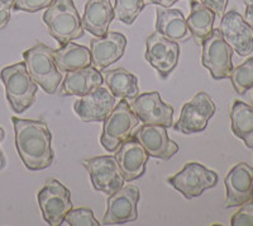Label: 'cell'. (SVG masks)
I'll return each mask as SVG.
<instances>
[{
  "label": "cell",
  "mask_w": 253,
  "mask_h": 226,
  "mask_svg": "<svg viewBox=\"0 0 253 226\" xmlns=\"http://www.w3.org/2000/svg\"><path fill=\"white\" fill-rule=\"evenodd\" d=\"M252 182L253 168L247 163H238L230 169L225 177V209L242 206L243 203L252 200Z\"/></svg>",
  "instance_id": "obj_17"
},
{
  "label": "cell",
  "mask_w": 253,
  "mask_h": 226,
  "mask_svg": "<svg viewBox=\"0 0 253 226\" xmlns=\"http://www.w3.org/2000/svg\"><path fill=\"white\" fill-rule=\"evenodd\" d=\"M202 46V62L209 70L213 79L221 80L229 78L233 70V49L227 44L220 29H213Z\"/></svg>",
  "instance_id": "obj_8"
},
{
  "label": "cell",
  "mask_w": 253,
  "mask_h": 226,
  "mask_svg": "<svg viewBox=\"0 0 253 226\" xmlns=\"http://www.w3.org/2000/svg\"><path fill=\"white\" fill-rule=\"evenodd\" d=\"M15 132V146L20 159L29 170H43L53 162L52 135L43 121L12 117Z\"/></svg>",
  "instance_id": "obj_1"
},
{
  "label": "cell",
  "mask_w": 253,
  "mask_h": 226,
  "mask_svg": "<svg viewBox=\"0 0 253 226\" xmlns=\"http://www.w3.org/2000/svg\"><path fill=\"white\" fill-rule=\"evenodd\" d=\"M232 226H253V201L243 203L239 211L230 219Z\"/></svg>",
  "instance_id": "obj_30"
},
{
  "label": "cell",
  "mask_w": 253,
  "mask_h": 226,
  "mask_svg": "<svg viewBox=\"0 0 253 226\" xmlns=\"http://www.w3.org/2000/svg\"><path fill=\"white\" fill-rule=\"evenodd\" d=\"M236 92L241 96L253 88V57L246 60L243 64L234 67L229 75Z\"/></svg>",
  "instance_id": "obj_27"
},
{
  "label": "cell",
  "mask_w": 253,
  "mask_h": 226,
  "mask_svg": "<svg viewBox=\"0 0 253 226\" xmlns=\"http://www.w3.org/2000/svg\"><path fill=\"white\" fill-rule=\"evenodd\" d=\"M215 15L211 9L198 0H190V14L186 24L196 45H202L213 32Z\"/></svg>",
  "instance_id": "obj_23"
},
{
  "label": "cell",
  "mask_w": 253,
  "mask_h": 226,
  "mask_svg": "<svg viewBox=\"0 0 253 226\" xmlns=\"http://www.w3.org/2000/svg\"><path fill=\"white\" fill-rule=\"evenodd\" d=\"M146 60L157 70L161 78H167L173 71L180 58V46L156 31L146 40Z\"/></svg>",
  "instance_id": "obj_11"
},
{
  "label": "cell",
  "mask_w": 253,
  "mask_h": 226,
  "mask_svg": "<svg viewBox=\"0 0 253 226\" xmlns=\"http://www.w3.org/2000/svg\"><path fill=\"white\" fill-rule=\"evenodd\" d=\"M114 158L126 182L138 179L146 171L148 154L133 135L119 146Z\"/></svg>",
  "instance_id": "obj_18"
},
{
  "label": "cell",
  "mask_w": 253,
  "mask_h": 226,
  "mask_svg": "<svg viewBox=\"0 0 253 226\" xmlns=\"http://www.w3.org/2000/svg\"><path fill=\"white\" fill-rule=\"evenodd\" d=\"M126 46V36L118 32L108 31L107 35L92 38L90 41L91 64L98 70L107 69L123 56Z\"/></svg>",
  "instance_id": "obj_19"
},
{
  "label": "cell",
  "mask_w": 253,
  "mask_h": 226,
  "mask_svg": "<svg viewBox=\"0 0 253 226\" xmlns=\"http://www.w3.org/2000/svg\"><path fill=\"white\" fill-rule=\"evenodd\" d=\"M115 106V97L108 88L98 87L75 102L74 110L83 122H101Z\"/></svg>",
  "instance_id": "obj_14"
},
{
  "label": "cell",
  "mask_w": 253,
  "mask_h": 226,
  "mask_svg": "<svg viewBox=\"0 0 253 226\" xmlns=\"http://www.w3.org/2000/svg\"><path fill=\"white\" fill-rule=\"evenodd\" d=\"M156 31L175 42H185L191 38L186 19L178 9L158 8L156 10Z\"/></svg>",
  "instance_id": "obj_22"
},
{
  "label": "cell",
  "mask_w": 253,
  "mask_h": 226,
  "mask_svg": "<svg viewBox=\"0 0 253 226\" xmlns=\"http://www.w3.org/2000/svg\"><path fill=\"white\" fill-rule=\"evenodd\" d=\"M246 4V13H245V20L246 23L251 27L253 31V0H245Z\"/></svg>",
  "instance_id": "obj_34"
},
{
  "label": "cell",
  "mask_w": 253,
  "mask_h": 226,
  "mask_svg": "<svg viewBox=\"0 0 253 226\" xmlns=\"http://www.w3.org/2000/svg\"><path fill=\"white\" fill-rule=\"evenodd\" d=\"M214 113L215 105L213 99L205 92H199L182 107L180 118L173 128L185 135L202 132L207 128L208 122L214 116Z\"/></svg>",
  "instance_id": "obj_10"
},
{
  "label": "cell",
  "mask_w": 253,
  "mask_h": 226,
  "mask_svg": "<svg viewBox=\"0 0 253 226\" xmlns=\"http://www.w3.org/2000/svg\"><path fill=\"white\" fill-rule=\"evenodd\" d=\"M232 131L243 140L246 146L253 149V107L241 101H234L230 110Z\"/></svg>",
  "instance_id": "obj_26"
},
{
  "label": "cell",
  "mask_w": 253,
  "mask_h": 226,
  "mask_svg": "<svg viewBox=\"0 0 253 226\" xmlns=\"http://www.w3.org/2000/svg\"><path fill=\"white\" fill-rule=\"evenodd\" d=\"M113 19L114 9L110 0H87L81 23L84 31H87L95 37H101L108 33Z\"/></svg>",
  "instance_id": "obj_20"
},
{
  "label": "cell",
  "mask_w": 253,
  "mask_h": 226,
  "mask_svg": "<svg viewBox=\"0 0 253 226\" xmlns=\"http://www.w3.org/2000/svg\"><path fill=\"white\" fill-rule=\"evenodd\" d=\"M55 50L44 44H37L23 53L27 70L33 80L48 94L57 92L62 74L55 62Z\"/></svg>",
  "instance_id": "obj_4"
},
{
  "label": "cell",
  "mask_w": 253,
  "mask_h": 226,
  "mask_svg": "<svg viewBox=\"0 0 253 226\" xmlns=\"http://www.w3.org/2000/svg\"><path fill=\"white\" fill-rule=\"evenodd\" d=\"M14 0H0V29L5 28L10 20V10Z\"/></svg>",
  "instance_id": "obj_32"
},
{
  "label": "cell",
  "mask_w": 253,
  "mask_h": 226,
  "mask_svg": "<svg viewBox=\"0 0 253 226\" xmlns=\"http://www.w3.org/2000/svg\"><path fill=\"white\" fill-rule=\"evenodd\" d=\"M141 142L148 157L169 160L178 153V145L169 137L167 127L160 125H143L133 133Z\"/></svg>",
  "instance_id": "obj_16"
},
{
  "label": "cell",
  "mask_w": 253,
  "mask_h": 226,
  "mask_svg": "<svg viewBox=\"0 0 253 226\" xmlns=\"http://www.w3.org/2000/svg\"><path fill=\"white\" fill-rule=\"evenodd\" d=\"M252 201H253V182H252Z\"/></svg>",
  "instance_id": "obj_37"
},
{
  "label": "cell",
  "mask_w": 253,
  "mask_h": 226,
  "mask_svg": "<svg viewBox=\"0 0 253 226\" xmlns=\"http://www.w3.org/2000/svg\"><path fill=\"white\" fill-rule=\"evenodd\" d=\"M37 198L44 220L51 226L62 225L67 212L72 209L70 189L60 180L48 179L38 192Z\"/></svg>",
  "instance_id": "obj_7"
},
{
  "label": "cell",
  "mask_w": 253,
  "mask_h": 226,
  "mask_svg": "<svg viewBox=\"0 0 253 226\" xmlns=\"http://www.w3.org/2000/svg\"><path fill=\"white\" fill-rule=\"evenodd\" d=\"M83 166L90 174L92 186L96 191L112 194L122 188L126 182L114 157H96L83 160Z\"/></svg>",
  "instance_id": "obj_12"
},
{
  "label": "cell",
  "mask_w": 253,
  "mask_h": 226,
  "mask_svg": "<svg viewBox=\"0 0 253 226\" xmlns=\"http://www.w3.org/2000/svg\"><path fill=\"white\" fill-rule=\"evenodd\" d=\"M103 79L115 98L134 99L139 96L138 79L123 67L105 70L103 73Z\"/></svg>",
  "instance_id": "obj_24"
},
{
  "label": "cell",
  "mask_w": 253,
  "mask_h": 226,
  "mask_svg": "<svg viewBox=\"0 0 253 226\" xmlns=\"http://www.w3.org/2000/svg\"><path fill=\"white\" fill-rule=\"evenodd\" d=\"M104 83L100 71L94 66L67 71L66 78L62 81L61 94L66 96L83 97L90 93L92 89L100 87Z\"/></svg>",
  "instance_id": "obj_21"
},
{
  "label": "cell",
  "mask_w": 253,
  "mask_h": 226,
  "mask_svg": "<svg viewBox=\"0 0 253 226\" xmlns=\"http://www.w3.org/2000/svg\"><path fill=\"white\" fill-rule=\"evenodd\" d=\"M199 1L211 9L216 15H221V17L224 14L228 4V0H199Z\"/></svg>",
  "instance_id": "obj_33"
},
{
  "label": "cell",
  "mask_w": 253,
  "mask_h": 226,
  "mask_svg": "<svg viewBox=\"0 0 253 226\" xmlns=\"http://www.w3.org/2000/svg\"><path fill=\"white\" fill-rule=\"evenodd\" d=\"M126 99H122L118 106L113 108L109 116L104 119L100 142L109 153H115L126 140L129 139L139 123Z\"/></svg>",
  "instance_id": "obj_5"
},
{
  "label": "cell",
  "mask_w": 253,
  "mask_h": 226,
  "mask_svg": "<svg viewBox=\"0 0 253 226\" xmlns=\"http://www.w3.org/2000/svg\"><path fill=\"white\" fill-rule=\"evenodd\" d=\"M65 223L70 226H98L99 221L95 219L94 212L90 209H76L67 212Z\"/></svg>",
  "instance_id": "obj_29"
},
{
  "label": "cell",
  "mask_w": 253,
  "mask_h": 226,
  "mask_svg": "<svg viewBox=\"0 0 253 226\" xmlns=\"http://www.w3.org/2000/svg\"><path fill=\"white\" fill-rule=\"evenodd\" d=\"M220 32L233 51L248 56L253 51V31L237 10H229L221 17Z\"/></svg>",
  "instance_id": "obj_15"
},
{
  "label": "cell",
  "mask_w": 253,
  "mask_h": 226,
  "mask_svg": "<svg viewBox=\"0 0 253 226\" xmlns=\"http://www.w3.org/2000/svg\"><path fill=\"white\" fill-rule=\"evenodd\" d=\"M144 8L143 0H115L114 18L124 24H132Z\"/></svg>",
  "instance_id": "obj_28"
},
{
  "label": "cell",
  "mask_w": 253,
  "mask_h": 226,
  "mask_svg": "<svg viewBox=\"0 0 253 226\" xmlns=\"http://www.w3.org/2000/svg\"><path fill=\"white\" fill-rule=\"evenodd\" d=\"M141 192L137 186L122 187L107 198V211L103 225H122L138 219V202Z\"/></svg>",
  "instance_id": "obj_9"
},
{
  "label": "cell",
  "mask_w": 253,
  "mask_h": 226,
  "mask_svg": "<svg viewBox=\"0 0 253 226\" xmlns=\"http://www.w3.org/2000/svg\"><path fill=\"white\" fill-rule=\"evenodd\" d=\"M55 62L60 71H71V70L83 69L91 65V54L90 50L81 45L67 42L60 49L55 50Z\"/></svg>",
  "instance_id": "obj_25"
},
{
  "label": "cell",
  "mask_w": 253,
  "mask_h": 226,
  "mask_svg": "<svg viewBox=\"0 0 253 226\" xmlns=\"http://www.w3.org/2000/svg\"><path fill=\"white\" fill-rule=\"evenodd\" d=\"M4 137H5V131L0 127V144H1V141L4 140ZM5 167H6V159H5V157H4V154H3V151H1V149H0V170H3Z\"/></svg>",
  "instance_id": "obj_36"
},
{
  "label": "cell",
  "mask_w": 253,
  "mask_h": 226,
  "mask_svg": "<svg viewBox=\"0 0 253 226\" xmlns=\"http://www.w3.org/2000/svg\"><path fill=\"white\" fill-rule=\"evenodd\" d=\"M48 32L58 44H67L84 36L83 23L74 0H53L43 14Z\"/></svg>",
  "instance_id": "obj_2"
},
{
  "label": "cell",
  "mask_w": 253,
  "mask_h": 226,
  "mask_svg": "<svg viewBox=\"0 0 253 226\" xmlns=\"http://www.w3.org/2000/svg\"><path fill=\"white\" fill-rule=\"evenodd\" d=\"M53 0H14L13 9L18 12L36 13L42 9H47Z\"/></svg>",
  "instance_id": "obj_31"
},
{
  "label": "cell",
  "mask_w": 253,
  "mask_h": 226,
  "mask_svg": "<svg viewBox=\"0 0 253 226\" xmlns=\"http://www.w3.org/2000/svg\"><path fill=\"white\" fill-rule=\"evenodd\" d=\"M167 183L187 200L200 197L205 189L213 188L218 183V174L199 163H187L180 170L167 179Z\"/></svg>",
  "instance_id": "obj_6"
},
{
  "label": "cell",
  "mask_w": 253,
  "mask_h": 226,
  "mask_svg": "<svg viewBox=\"0 0 253 226\" xmlns=\"http://www.w3.org/2000/svg\"><path fill=\"white\" fill-rule=\"evenodd\" d=\"M252 107H253V102H252Z\"/></svg>",
  "instance_id": "obj_38"
},
{
  "label": "cell",
  "mask_w": 253,
  "mask_h": 226,
  "mask_svg": "<svg viewBox=\"0 0 253 226\" xmlns=\"http://www.w3.org/2000/svg\"><path fill=\"white\" fill-rule=\"evenodd\" d=\"M0 79L5 88L6 99L15 113H23L36 102L37 83L29 75L26 62H18L4 67Z\"/></svg>",
  "instance_id": "obj_3"
},
{
  "label": "cell",
  "mask_w": 253,
  "mask_h": 226,
  "mask_svg": "<svg viewBox=\"0 0 253 226\" xmlns=\"http://www.w3.org/2000/svg\"><path fill=\"white\" fill-rule=\"evenodd\" d=\"M144 5L146 4H157V5H161L164 8H170L173 4L177 3L178 0H143Z\"/></svg>",
  "instance_id": "obj_35"
},
{
  "label": "cell",
  "mask_w": 253,
  "mask_h": 226,
  "mask_svg": "<svg viewBox=\"0 0 253 226\" xmlns=\"http://www.w3.org/2000/svg\"><path fill=\"white\" fill-rule=\"evenodd\" d=\"M130 108L144 125H160L171 127L173 108L164 103L158 92H148L130 99Z\"/></svg>",
  "instance_id": "obj_13"
}]
</instances>
